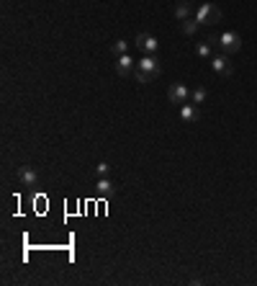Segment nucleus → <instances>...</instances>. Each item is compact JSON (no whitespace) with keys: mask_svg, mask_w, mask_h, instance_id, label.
Segmentation results:
<instances>
[{"mask_svg":"<svg viewBox=\"0 0 257 286\" xmlns=\"http://www.w3.org/2000/svg\"><path fill=\"white\" fill-rule=\"evenodd\" d=\"M219 47H221V52L234 54V52L242 49V36H239L237 31H224V34L219 36Z\"/></svg>","mask_w":257,"mask_h":286,"instance_id":"7ed1b4c3","label":"nucleus"},{"mask_svg":"<svg viewBox=\"0 0 257 286\" xmlns=\"http://www.w3.org/2000/svg\"><path fill=\"white\" fill-rule=\"evenodd\" d=\"M108 170H111V165H108V163H98V165H95L98 178H106V176H108Z\"/></svg>","mask_w":257,"mask_h":286,"instance_id":"dca6fc26","label":"nucleus"},{"mask_svg":"<svg viewBox=\"0 0 257 286\" xmlns=\"http://www.w3.org/2000/svg\"><path fill=\"white\" fill-rule=\"evenodd\" d=\"M160 72H162V67H160V60L154 54H144L137 62V67H134L137 83H152L154 77H160Z\"/></svg>","mask_w":257,"mask_h":286,"instance_id":"f257e3e1","label":"nucleus"},{"mask_svg":"<svg viewBox=\"0 0 257 286\" xmlns=\"http://www.w3.org/2000/svg\"><path fill=\"white\" fill-rule=\"evenodd\" d=\"M167 98H170V104L183 106V104L191 101V90H188V85H183V83H175V85H170V90H167Z\"/></svg>","mask_w":257,"mask_h":286,"instance_id":"20e7f679","label":"nucleus"},{"mask_svg":"<svg viewBox=\"0 0 257 286\" xmlns=\"http://www.w3.org/2000/svg\"><path fill=\"white\" fill-rule=\"evenodd\" d=\"M196 54L200 57V60H208V57H211V44L208 41H198L196 44Z\"/></svg>","mask_w":257,"mask_h":286,"instance_id":"9b49d317","label":"nucleus"},{"mask_svg":"<svg viewBox=\"0 0 257 286\" xmlns=\"http://www.w3.org/2000/svg\"><path fill=\"white\" fill-rule=\"evenodd\" d=\"M95 191H98V196H100V199H108L111 193H114V183H111L108 178H98Z\"/></svg>","mask_w":257,"mask_h":286,"instance_id":"1a4fd4ad","label":"nucleus"},{"mask_svg":"<svg viewBox=\"0 0 257 286\" xmlns=\"http://www.w3.org/2000/svg\"><path fill=\"white\" fill-rule=\"evenodd\" d=\"M211 65H214V70H216L219 75H231V70H234V67H231V60H229L227 54L214 57V62H211Z\"/></svg>","mask_w":257,"mask_h":286,"instance_id":"0eeeda50","label":"nucleus"},{"mask_svg":"<svg viewBox=\"0 0 257 286\" xmlns=\"http://www.w3.org/2000/svg\"><path fill=\"white\" fill-rule=\"evenodd\" d=\"M137 47L144 54H157L160 52V41L154 39L152 34H139V36H137Z\"/></svg>","mask_w":257,"mask_h":286,"instance_id":"39448f33","label":"nucleus"},{"mask_svg":"<svg viewBox=\"0 0 257 286\" xmlns=\"http://www.w3.org/2000/svg\"><path fill=\"white\" fill-rule=\"evenodd\" d=\"M196 21L198 24H216V21H221V8L214 3H203L196 10Z\"/></svg>","mask_w":257,"mask_h":286,"instance_id":"f03ea898","label":"nucleus"},{"mask_svg":"<svg viewBox=\"0 0 257 286\" xmlns=\"http://www.w3.org/2000/svg\"><path fill=\"white\" fill-rule=\"evenodd\" d=\"M180 26H183V31L188 34V36H193L196 29H198L200 24H198V21H193V18H185V21H180Z\"/></svg>","mask_w":257,"mask_h":286,"instance_id":"ddd939ff","label":"nucleus"},{"mask_svg":"<svg viewBox=\"0 0 257 286\" xmlns=\"http://www.w3.org/2000/svg\"><path fill=\"white\" fill-rule=\"evenodd\" d=\"M196 116H198V113H196V106H191V104H183V106H180V119H183V121L191 124V121H196Z\"/></svg>","mask_w":257,"mask_h":286,"instance_id":"9d476101","label":"nucleus"},{"mask_svg":"<svg viewBox=\"0 0 257 286\" xmlns=\"http://www.w3.org/2000/svg\"><path fill=\"white\" fill-rule=\"evenodd\" d=\"M134 67H137V62L131 60V54H118V60H116V70H118V75H131Z\"/></svg>","mask_w":257,"mask_h":286,"instance_id":"6e6552de","label":"nucleus"},{"mask_svg":"<svg viewBox=\"0 0 257 286\" xmlns=\"http://www.w3.org/2000/svg\"><path fill=\"white\" fill-rule=\"evenodd\" d=\"M18 180L24 183V186H29V188H33L39 183V176H36V170H31V168H18Z\"/></svg>","mask_w":257,"mask_h":286,"instance_id":"423d86ee","label":"nucleus"},{"mask_svg":"<svg viewBox=\"0 0 257 286\" xmlns=\"http://www.w3.org/2000/svg\"><path fill=\"white\" fill-rule=\"evenodd\" d=\"M175 18H177V21H185V18H191V5H188V3H180V5L175 8Z\"/></svg>","mask_w":257,"mask_h":286,"instance_id":"f8f14e48","label":"nucleus"},{"mask_svg":"<svg viewBox=\"0 0 257 286\" xmlns=\"http://www.w3.org/2000/svg\"><path fill=\"white\" fill-rule=\"evenodd\" d=\"M111 52H114L116 57H118V54H129V41H124V39H118V41L114 44V47H111Z\"/></svg>","mask_w":257,"mask_h":286,"instance_id":"4468645a","label":"nucleus"},{"mask_svg":"<svg viewBox=\"0 0 257 286\" xmlns=\"http://www.w3.org/2000/svg\"><path fill=\"white\" fill-rule=\"evenodd\" d=\"M203 101H206V88L191 90V104H203Z\"/></svg>","mask_w":257,"mask_h":286,"instance_id":"2eb2a0df","label":"nucleus"}]
</instances>
